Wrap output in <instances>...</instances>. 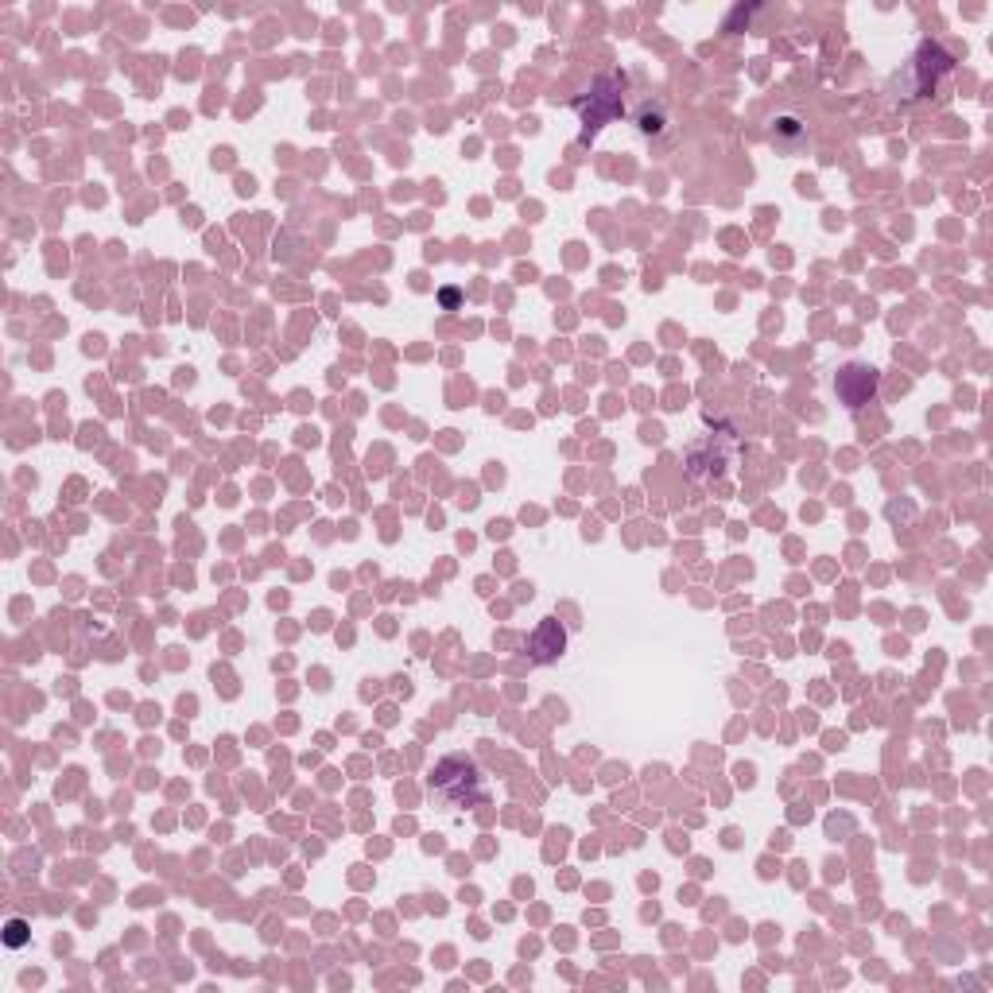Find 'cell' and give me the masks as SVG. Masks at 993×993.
Segmentation results:
<instances>
[{
    "instance_id": "5",
    "label": "cell",
    "mask_w": 993,
    "mask_h": 993,
    "mask_svg": "<svg viewBox=\"0 0 993 993\" xmlns=\"http://www.w3.org/2000/svg\"><path fill=\"white\" fill-rule=\"evenodd\" d=\"M950 67H955V59H950L947 51H943L939 44H924L916 51V59H912V67H908V74H920V82L912 86V94H927V90L939 86V78L950 74Z\"/></svg>"
},
{
    "instance_id": "7",
    "label": "cell",
    "mask_w": 993,
    "mask_h": 993,
    "mask_svg": "<svg viewBox=\"0 0 993 993\" xmlns=\"http://www.w3.org/2000/svg\"><path fill=\"white\" fill-rule=\"evenodd\" d=\"M636 129H641L644 137H659V132L668 129V113H664V105L652 109V102H644L641 113H636Z\"/></svg>"
},
{
    "instance_id": "3",
    "label": "cell",
    "mask_w": 993,
    "mask_h": 993,
    "mask_svg": "<svg viewBox=\"0 0 993 993\" xmlns=\"http://www.w3.org/2000/svg\"><path fill=\"white\" fill-rule=\"evenodd\" d=\"M729 463H734V439H729L726 431L702 435L699 443L687 451V474H691L694 481H714Z\"/></svg>"
},
{
    "instance_id": "4",
    "label": "cell",
    "mask_w": 993,
    "mask_h": 993,
    "mask_svg": "<svg viewBox=\"0 0 993 993\" xmlns=\"http://www.w3.org/2000/svg\"><path fill=\"white\" fill-rule=\"evenodd\" d=\"M877 385H881V377H877L874 365H846L839 373V381H834V388H839L842 404L846 408H865V404L877 396Z\"/></svg>"
},
{
    "instance_id": "8",
    "label": "cell",
    "mask_w": 993,
    "mask_h": 993,
    "mask_svg": "<svg viewBox=\"0 0 993 993\" xmlns=\"http://www.w3.org/2000/svg\"><path fill=\"white\" fill-rule=\"evenodd\" d=\"M24 939H27L24 920H9V927H4V943H9V947H24Z\"/></svg>"
},
{
    "instance_id": "1",
    "label": "cell",
    "mask_w": 993,
    "mask_h": 993,
    "mask_svg": "<svg viewBox=\"0 0 993 993\" xmlns=\"http://www.w3.org/2000/svg\"><path fill=\"white\" fill-rule=\"evenodd\" d=\"M431 788L443 799L446 807H478L486 799V776L470 757L454 753L446 761H439L435 776H431Z\"/></svg>"
},
{
    "instance_id": "6",
    "label": "cell",
    "mask_w": 993,
    "mask_h": 993,
    "mask_svg": "<svg viewBox=\"0 0 993 993\" xmlns=\"http://www.w3.org/2000/svg\"><path fill=\"white\" fill-rule=\"evenodd\" d=\"M566 649V633L563 626H559L556 617H544L540 629L528 636V656L536 659V664H551V659H559Z\"/></svg>"
},
{
    "instance_id": "2",
    "label": "cell",
    "mask_w": 993,
    "mask_h": 993,
    "mask_svg": "<svg viewBox=\"0 0 993 993\" xmlns=\"http://www.w3.org/2000/svg\"><path fill=\"white\" fill-rule=\"evenodd\" d=\"M621 90H626V74H601L583 97H574L571 109L583 117V140H594V132L621 117Z\"/></svg>"
}]
</instances>
